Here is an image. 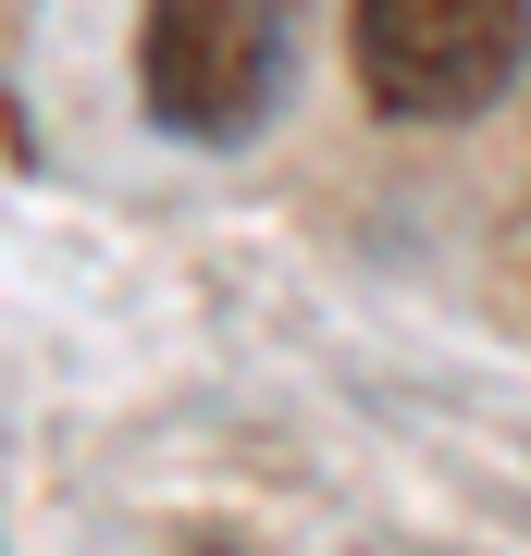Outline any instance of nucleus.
<instances>
[{
  "mask_svg": "<svg viewBox=\"0 0 531 556\" xmlns=\"http://www.w3.org/2000/svg\"><path fill=\"white\" fill-rule=\"evenodd\" d=\"M531 50V0H358V87L395 124H470L507 100Z\"/></svg>",
  "mask_w": 531,
  "mask_h": 556,
  "instance_id": "f257e3e1",
  "label": "nucleus"
},
{
  "mask_svg": "<svg viewBox=\"0 0 531 556\" xmlns=\"http://www.w3.org/2000/svg\"><path fill=\"white\" fill-rule=\"evenodd\" d=\"M137 75L174 137H236L260 112V87H273V13L260 0H149Z\"/></svg>",
  "mask_w": 531,
  "mask_h": 556,
  "instance_id": "f03ea898",
  "label": "nucleus"
}]
</instances>
